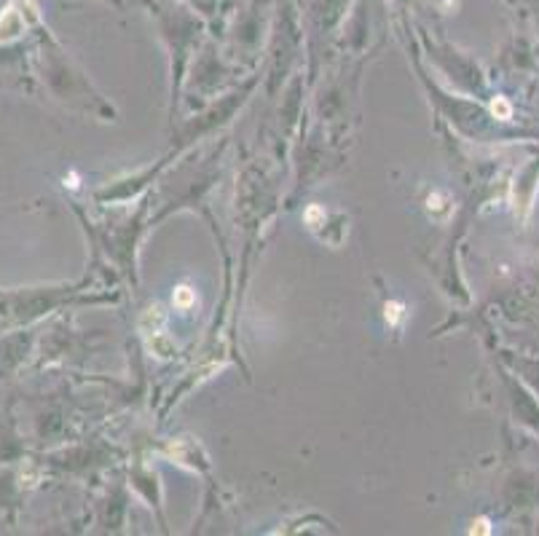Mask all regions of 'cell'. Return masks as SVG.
<instances>
[{"label": "cell", "mask_w": 539, "mask_h": 536, "mask_svg": "<svg viewBox=\"0 0 539 536\" xmlns=\"http://www.w3.org/2000/svg\"><path fill=\"white\" fill-rule=\"evenodd\" d=\"M491 110H494V116H499V118H510V113H513L507 99H496V102L491 105Z\"/></svg>", "instance_id": "obj_1"}, {"label": "cell", "mask_w": 539, "mask_h": 536, "mask_svg": "<svg viewBox=\"0 0 539 536\" xmlns=\"http://www.w3.org/2000/svg\"><path fill=\"white\" fill-rule=\"evenodd\" d=\"M191 301H194V295H191V290H188V287H180V290H177V303H180V306H188Z\"/></svg>", "instance_id": "obj_2"}]
</instances>
